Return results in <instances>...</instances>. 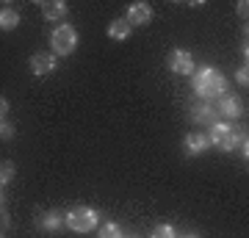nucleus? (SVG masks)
Instances as JSON below:
<instances>
[{
  "mask_svg": "<svg viewBox=\"0 0 249 238\" xmlns=\"http://www.w3.org/2000/svg\"><path fill=\"white\" fill-rule=\"evenodd\" d=\"M194 92L202 100H219L222 94H227V80L216 67H202L199 72H194Z\"/></svg>",
  "mask_w": 249,
  "mask_h": 238,
  "instance_id": "nucleus-1",
  "label": "nucleus"
},
{
  "mask_svg": "<svg viewBox=\"0 0 249 238\" xmlns=\"http://www.w3.org/2000/svg\"><path fill=\"white\" fill-rule=\"evenodd\" d=\"M64 219H67V227L75 230V233H89V230L97 227L100 213L94 208H72L70 213H64Z\"/></svg>",
  "mask_w": 249,
  "mask_h": 238,
  "instance_id": "nucleus-2",
  "label": "nucleus"
},
{
  "mask_svg": "<svg viewBox=\"0 0 249 238\" xmlns=\"http://www.w3.org/2000/svg\"><path fill=\"white\" fill-rule=\"evenodd\" d=\"M50 44H53L55 55H70L75 53V47H78V31L72 25H58L50 36Z\"/></svg>",
  "mask_w": 249,
  "mask_h": 238,
  "instance_id": "nucleus-3",
  "label": "nucleus"
},
{
  "mask_svg": "<svg viewBox=\"0 0 249 238\" xmlns=\"http://www.w3.org/2000/svg\"><path fill=\"white\" fill-rule=\"evenodd\" d=\"M232 139H235V128L227 122H213L211 125V136H208V141L213 144V147H219V150H232Z\"/></svg>",
  "mask_w": 249,
  "mask_h": 238,
  "instance_id": "nucleus-4",
  "label": "nucleus"
},
{
  "mask_svg": "<svg viewBox=\"0 0 249 238\" xmlns=\"http://www.w3.org/2000/svg\"><path fill=\"white\" fill-rule=\"evenodd\" d=\"M169 70L175 75H194V55L188 50H172L169 53Z\"/></svg>",
  "mask_w": 249,
  "mask_h": 238,
  "instance_id": "nucleus-5",
  "label": "nucleus"
},
{
  "mask_svg": "<svg viewBox=\"0 0 249 238\" xmlns=\"http://www.w3.org/2000/svg\"><path fill=\"white\" fill-rule=\"evenodd\" d=\"M58 61H55L53 53H34L31 55V72L39 75V78H45V75H53Z\"/></svg>",
  "mask_w": 249,
  "mask_h": 238,
  "instance_id": "nucleus-6",
  "label": "nucleus"
},
{
  "mask_svg": "<svg viewBox=\"0 0 249 238\" xmlns=\"http://www.w3.org/2000/svg\"><path fill=\"white\" fill-rule=\"evenodd\" d=\"M216 114L227 116V119H238L244 114V106H241L238 94H222L219 97V106H216Z\"/></svg>",
  "mask_w": 249,
  "mask_h": 238,
  "instance_id": "nucleus-7",
  "label": "nucleus"
},
{
  "mask_svg": "<svg viewBox=\"0 0 249 238\" xmlns=\"http://www.w3.org/2000/svg\"><path fill=\"white\" fill-rule=\"evenodd\" d=\"M36 224L45 230V233H61V230L67 227V219H64V213H58V211H45V213H39Z\"/></svg>",
  "mask_w": 249,
  "mask_h": 238,
  "instance_id": "nucleus-8",
  "label": "nucleus"
},
{
  "mask_svg": "<svg viewBox=\"0 0 249 238\" xmlns=\"http://www.w3.org/2000/svg\"><path fill=\"white\" fill-rule=\"evenodd\" d=\"M152 17V9H150V3H133L130 9H127V22H130V28L133 25H147Z\"/></svg>",
  "mask_w": 249,
  "mask_h": 238,
  "instance_id": "nucleus-9",
  "label": "nucleus"
},
{
  "mask_svg": "<svg viewBox=\"0 0 249 238\" xmlns=\"http://www.w3.org/2000/svg\"><path fill=\"white\" fill-rule=\"evenodd\" d=\"M208 147H211V141H208L205 133L194 130V133H188L186 136V152L188 155H199V152H205Z\"/></svg>",
  "mask_w": 249,
  "mask_h": 238,
  "instance_id": "nucleus-10",
  "label": "nucleus"
},
{
  "mask_svg": "<svg viewBox=\"0 0 249 238\" xmlns=\"http://www.w3.org/2000/svg\"><path fill=\"white\" fill-rule=\"evenodd\" d=\"M64 14H67V3H61V0L42 3V17H45L47 22H55V19H61Z\"/></svg>",
  "mask_w": 249,
  "mask_h": 238,
  "instance_id": "nucleus-11",
  "label": "nucleus"
},
{
  "mask_svg": "<svg viewBox=\"0 0 249 238\" xmlns=\"http://www.w3.org/2000/svg\"><path fill=\"white\" fill-rule=\"evenodd\" d=\"M191 119L199 125H213L219 122L216 119V106H194V111H191Z\"/></svg>",
  "mask_w": 249,
  "mask_h": 238,
  "instance_id": "nucleus-12",
  "label": "nucleus"
},
{
  "mask_svg": "<svg viewBox=\"0 0 249 238\" xmlns=\"http://www.w3.org/2000/svg\"><path fill=\"white\" fill-rule=\"evenodd\" d=\"M19 25V11L11 9V6H3L0 9V31H14Z\"/></svg>",
  "mask_w": 249,
  "mask_h": 238,
  "instance_id": "nucleus-13",
  "label": "nucleus"
},
{
  "mask_svg": "<svg viewBox=\"0 0 249 238\" xmlns=\"http://www.w3.org/2000/svg\"><path fill=\"white\" fill-rule=\"evenodd\" d=\"M108 36L116 39V42H124V39L130 36V22H127V19H114V22L108 25Z\"/></svg>",
  "mask_w": 249,
  "mask_h": 238,
  "instance_id": "nucleus-14",
  "label": "nucleus"
},
{
  "mask_svg": "<svg viewBox=\"0 0 249 238\" xmlns=\"http://www.w3.org/2000/svg\"><path fill=\"white\" fill-rule=\"evenodd\" d=\"M232 150H238L247 161L249 155V139H247V130H235V139H232Z\"/></svg>",
  "mask_w": 249,
  "mask_h": 238,
  "instance_id": "nucleus-15",
  "label": "nucleus"
},
{
  "mask_svg": "<svg viewBox=\"0 0 249 238\" xmlns=\"http://www.w3.org/2000/svg\"><path fill=\"white\" fill-rule=\"evenodd\" d=\"M14 180V164L11 161H0V185H6Z\"/></svg>",
  "mask_w": 249,
  "mask_h": 238,
  "instance_id": "nucleus-16",
  "label": "nucleus"
},
{
  "mask_svg": "<svg viewBox=\"0 0 249 238\" xmlns=\"http://www.w3.org/2000/svg\"><path fill=\"white\" fill-rule=\"evenodd\" d=\"M100 238H124V233H122V227H119L116 221H108L106 227L100 230Z\"/></svg>",
  "mask_w": 249,
  "mask_h": 238,
  "instance_id": "nucleus-17",
  "label": "nucleus"
},
{
  "mask_svg": "<svg viewBox=\"0 0 249 238\" xmlns=\"http://www.w3.org/2000/svg\"><path fill=\"white\" fill-rule=\"evenodd\" d=\"M152 238H178V236H175L172 224H158V227L152 230Z\"/></svg>",
  "mask_w": 249,
  "mask_h": 238,
  "instance_id": "nucleus-18",
  "label": "nucleus"
},
{
  "mask_svg": "<svg viewBox=\"0 0 249 238\" xmlns=\"http://www.w3.org/2000/svg\"><path fill=\"white\" fill-rule=\"evenodd\" d=\"M0 139H3V141H11V139H14V125L6 122V119H0Z\"/></svg>",
  "mask_w": 249,
  "mask_h": 238,
  "instance_id": "nucleus-19",
  "label": "nucleus"
},
{
  "mask_svg": "<svg viewBox=\"0 0 249 238\" xmlns=\"http://www.w3.org/2000/svg\"><path fill=\"white\" fill-rule=\"evenodd\" d=\"M235 80H238L241 86H247V83H249V72H247V64H244V67H238V72H235Z\"/></svg>",
  "mask_w": 249,
  "mask_h": 238,
  "instance_id": "nucleus-20",
  "label": "nucleus"
},
{
  "mask_svg": "<svg viewBox=\"0 0 249 238\" xmlns=\"http://www.w3.org/2000/svg\"><path fill=\"white\" fill-rule=\"evenodd\" d=\"M6 114H9V100H6V97H0V119H3Z\"/></svg>",
  "mask_w": 249,
  "mask_h": 238,
  "instance_id": "nucleus-21",
  "label": "nucleus"
},
{
  "mask_svg": "<svg viewBox=\"0 0 249 238\" xmlns=\"http://www.w3.org/2000/svg\"><path fill=\"white\" fill-rule=\"evenodd\" d=\"M0 211H3V191H0Z\"/></svg>",
  "mask_w": 249,
  "mask_h": 238,
  "instance_id": "nucleus-22",
  "label": "nucleus"
},
{
  "mask_svg": "<svg viewBox=\"0 0 249 238\" xmlns=\"http://www.w3.org/2000/svg\"><path fill=\"white\" fill-rule=\"evenodd\" d=\"M183 238H196V236H183Z\"/></svg>",
  "mask_w": 249,
  "mask_h": 238,
  "instance_id": "nucleus-23",
  "label": "nucleus"
},
{
  "mask_svg": "<svg viewBox=\"0 0 249 238\" xmlns=\"http://www.w3.org/2000/svg\"><path fill=\"white\" fill-rule=\"evenodd\" d=\"M0 238H3V233H0Z\"/></svg>",
  "mask_w": 249,
  "mask_h": 238,
  "instance_id": "nucleus-24",
  "label": "nucleus"
}]
</instances>
